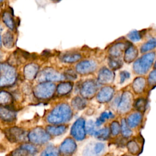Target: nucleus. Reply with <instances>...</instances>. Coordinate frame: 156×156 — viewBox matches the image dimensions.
<instances>
[{
    "instance_id": "obj_1",
    "label": "nucleus",
    "mask_w": 156,
    "mask_h": 156,
    "mask_svg": "<svg viewBox=\"0 0 156 156\" xmlns=\"http://www.w3.org/2000/svg\"><path fill=\"white\" fill-rule=\"evenodd\" d=\"M73 116L71 107L66 104L57 105L47 115L46 121L52 124H60L68 122Z\"/></svg>"
},
{
    "instance_id": "obj_2",
    "label": "nucleus",
    "mask_w": 156,
    "mask_h": 156,
    "mask_svg": "<svg viewBox=\"0 0 156 156\" xmlns=\"http://www.w3.org/2000/svg\"><path fill=\"white\" fill-rule=\"evenodd\" d=\"M16 68L7 61L0 62V89H5L13 86L17 80Z\"/></svg>"
},
{
    "instance_id": "obj_3",
    "label": "nucleus",
    "mask_w": 156,
    "mask_h": 156,
    "mask_svg": "<svg viewBox=\"0 0 156 156\" xmlns=\"http://www.w3.org/2000/svg\"><path fill=\"white\" fill-rule=\"evenodd\" d=\"M28 140L32 144H43L50 140V135L41 127H37L27 134Z\"/></svg>"
},
{
    "instance_id": "obj_4",
    "label": "nucleus",
    "mask_w": 156,
    "mask_h": 156,
    "mask_svg": "<svg viewBox=\"0 0 156 156\" xmlns=\"http://www.w3.org/2000/svg\"><path fill=\"white\" fill-rule=\"evenodd\" d=\"M155 57V53L152 52L144 55L135 61L133 64L134 71L139 74L146 73L150 68Z\"/></svg>"
},
{
    "instance_id": "obj_5",
    "label": "nucleus",
    "mask_w": 156,
    "mask_h": 156,
    "mask_svg": "<svg viewBox=\"0 0 156 156\" xmlns=\"http://www.w3.org/2000/svg\"><path fill=\"white\" fill-rule=\"evenodd\" d=\"M4 133L7 139L12 143L24 142L27 139L26 131L23 129L16 126L6 129Z\"/></svg>"
},
{
    "instance_id": "obj_6",
    "label": "nucleus",
    "mask_w": 156,
    "mask_h": 156,
    "mask_svg": "<svg viewBox=\"0 0 156 156\" xmlns=\"http://www.w3.org/2000/svg\"><path fill=\"white\" fill-rule=\"evenodd\" d=\"M0 21L4 27L7 28V30L15 32L16 30V21L14 18L13 12L8 9H4L1 14Z\"/></svg>"
},
{
    "instance_id": "obj_7",
    "label": "nucleus",
    "mask_w": 156,
    "mask_h": 156,
    "mask_svg": "<svg viewBox=\"0 0 156 156\" xmlns=\"http://www.w3.org/2000/svg\"><path fill=\"white\" fill-rule=\"evenodd\" d=\"M54 90V84L46 82L37 85L34 90V93L35 96L39 99H47L52 96Z\"/></svg>"
},
{
    "instance_id": "obj_8",
    "label": "nucleus",
    "mask_w": 156,
    "mask_h": 156,
    "mask_svg": "<svg viewBox=\"0 0 156 156\" xmlns=\"http://www.w3.org/2000/svg\"><path fill=\"white\" fill-rule=\"evenodd\" d=\"M85 122L83 118H78L73 124L71 129V135L77 141H82L85 137Z\"/></svg>"
},
{
    "instance_id": "obj_9",
    "label": "nucleus",
    "mask_w": 156,
    "mask_h": 156,
    "mask_svg": "<svg viewBox=\"0 0 156 156\" xmlns=\"http://www.w3.org/2000/svg\"><path fill=\"white\" fill-rule=\"evenodd\" d=\"M132 96L129 92H124L119 99L116 110L118 113L124 114L129 111L132 106Z\"/></svg>"
},
{
    "instance_id": "obj_10",
    "label": "nucleus",
    "mask_w": 156,
    "mask_h": 156,
    "mask_svg": "<svg viewBox=\"0 0 156 156\" xmlns=\"http://www.w3.org/2000/svg\"><path fill=\"white\" fill-rule=\"evenodd\" d=\"M76 143L71 138H67L61 143L59 147L60 152L65 155H70L76 149Z\"/></svg>"
},
{
    "instance_id": "obj_11",
    "label": "nucleus",
    "mask_w": 156,
    "mask_h": 156,
    "mask_svg": "<svg viewBox=\"0 0 156 156\" xmlns=\"http://www.w3.org/2000/svg\"><path fill=\"white\" fill-rule=\"evenodd\" d=\"M16 117V112L9 106L0 107V119L5 122H12Z\"/></svg>"
},
{
    "instance_id": "obj_12",
    "label": "nucleus",
    "mask_w": 156,
    "mask_h": 156,
    "mask_svg": "<svg viewBox=\"0 0 156 156\" xmlns=\"http://www.w3.org/2000/svg\"><path fill=\"white\" fill-rule=\"evenodd\" d=\"M1 35L2 48L7 50L12 49L15 44V38L14 32L9 30H6L2 33Z\"/></svg>"
},
{
    "instance_id": "obj_13",
    "label": "nucleus",
    "mask_w": 156,
    "mask_h": 156,
    "mask_svg": "<svg viewBox=\"0 0 156 156\" xmlns=\"http://www.w3.org/2000/svg\"><path fill=\"white\" fill-rule=\"evenodd\" d=\"M63 77L58 73L54 70L48 69V70H43L40 73L38 77L39 81L42 80H49V81H58L62 80Z\"/></svg>"
},
{
    "instance_id": "obj_14",
    "label": "nucleus",
    "mask_w": 156,
    "mask_h": 156,
    "mask_svg": "<svg viewBox=\"0 0 156 156\" xmlns=\"http://www.w3.org/2000/svg\"><path fill=\"white\" fill-rule=\"evenodd\" d=\"M97 87L96 83L93 81H87L85 82L81 89V94L84 98H91L96 93Z\"/></svg>"
},
{
    "instance_id": "obj_15",
    "label": "nucleus",
    "mask_w": 156,
    "mask_h": 156,
    "mask_svg": "<svg viewBox=\"0 0 156 156\" xmlns=\"http://www.w3.org/2000/svg\"><path fill=\"white\" fill-rule=\"evenodd\" d=\"M96 67V65L95 62L93 61L85 60L81 62L77 65L76 70L80 74H87L94 71Z\"/></svg>"
},
{
    "instance_id": "obj_16",
    "label": "nucleus",
    "mask_w": 156,
    "mask_h": 156,
    "mask_svg": "<svg viewBox=\"0 0 156 156\" xmlns=\"http://www.w3.org/2000/svg\"><path fill=\"white\" fill-rule=\"evenodd\" d=\"M38 71V66L37 65L30 63L26 65L23 68L24 77L29 80L35 78Z\"/></svg>"
},
{
    "instance_id": "obj_17",
    "label": "nucleus",
    "mask_w": 156,
    "mask_h": 156,
    "mask_svg": "<svg viewBox=\"0 0 156 156\" xmlns=\"http://www.w3.org/2000/svg\"><path fill=\"white\" fill-rule=\"evenodd\" d=\"M114 90L112 87H105L101 89L97 95V99L99 102L104 103L109 101L113 94Z\"/></svg>"
},
{
    "instance_id": "obj_18",
    "label": "nucleus",
    "mask_w": 156,
    "mask_h": 156,
    "mask_svg": "<svg viewBox=\"0 0 156 156\" xmlns=\"http://www.w3.org/2000/svg\"><path fill=\"white\" fill-rule=\"evenodd\" d=\"M13 95L5 89H0V107L9 106L13 102Z\"/></svg>"
},
{
    "instance_id": "obj_19",
    "label": "nucleus",
    "mask_w": 156,
    "mask_h": 156,
    "mask_svg": "<svg viewBox=\"0 0 156 156\" xmlns=\"http://www.w3.org/2000/svg\"><path fill=\"white\" fill-rule=\"evenodd\" d=\"M142 119V115L140 112H134L131 113L127 118V124L130 128H135L137 127L141 122Z\"/></svg>"
},
{
    "instance_id": "obj_20",
    "label": "nucleus",
    "mask_w": 156,
    "mask_h": 156,
    "mask_svg": "<svg viewBox=\"0 0 156 156\" xmlns=\"http://www.w3.org/2000/svg\"><path fill=\"white\" fill-rule=\"evenodd\" d=\"M94 140L88 141L83 145L81 151L82 156H97L94 149Z\"/></svg>"
},
{
    "instance_id": "obj_21",
    "label": "nucleus",
    "mask_w": 156,
    "mask_h": 156,
    "mask_svg": "<svg viewBox=\"0 0 156 156\" xmlns=\"http://www.w3.org/2000/svg\"><path fill=\"white\" fill-rule=\"evenodd\" d=\"M113 73L106 68L102 69L99 74L98 80L102 83H107L111 82L113 80Z\"/></svg>"
},
{
    "instance_id": "obj_22",
    "label": "nucleus",
    "mask_w": 156,
    "mask_h": 156,
    "mask_svg": "<svg viewBox=\"0 0 156 156\" xmlns=\"http://www.w3.org/2000/svg\"><path fill=\"white\" fill-rule=\"evenodd\" d=\"M66 131L65 126H48L46 127V132L51 135L58 136Z\"/></svg>"
},
{
    "instance_id": "obj_23",
    "label": "nucleus",
    "mask_w": 156,
    "mask_h": 156,
    "mask_svg": "<svg viewBox=\"0 0 156 156\" xmlns=\"http://www.w3.org/2000/svg\"><path fill=\"white\" fill-rule=\"evenodd\" d=\"M115 117V115L108 111H105L102 112L98 118H97L96 121L94 122L96 127H99L101 126L107 119H109L111 118H113Z\"/></svg>"
},
{
    "instance_id": "obj_24",
    "label": "nucleus",
    "mask_w": 156,
    "mask_h": 156,
    "mask_svg": "<svg viewBox=\"0 0 156 156\" xmlns=\"http://www.w3.org/2000/svg\"><path fill=\"white\" fill-rule=\"evenodd\" d=\"M71 104L74 109L77 110H80L83 109L86 107L87 101L83 98H82L79 96H77L73 99Z\"/></svg>"
},
{
    "instance_id": "obj_25",
    "label": "nucleus",
    "mask_w": 156,
    "mask_h": 156,
    "mask_svg": "<svg viewBox=\"0 0 156 156\" xmlns=\"http://www.w3.org/2000/svg\"><path fill=\"white\" fill-rule=\"evenodd\" d=\"M137 49L133 46H130L126 49L124 56V60L126 62H131L135 58V57L137 56Z\"/></svg>"
},
{
    "instance_id": "obj_26",
    "label": "nucleus",
    "mask_w": 156,
    "mask_h": 156,
    "mask_svg": "<svg viewBox=\"0 0 156 156\" xmlns=\"http://www.w3.org/2000/svg\"><path fill=\"white\" fill-rule=\"evenodd\" d=\"M40 156H59L58 149L54 145H49L42 151Z\"/></svg>"
},
{
    "instance_id": "obj_27",
    "label": "nucleus",
    "mask_w": 156,
    "mask_h": 156,
    "mask_svg": "<svg viewBox=\"0 0 156 156\" xmlns=\"http://www.w3.org/2000/svg\"><path fill=\"white\" fill-rule=\"evenodd\" d=\"M110 129L108 127H103L98 130H96L93 135L94 137L99 140H105L109 136Z\"/></svg>"
},
{
    "instance_id": "obj_28",
    "label": "nucleus",
    "mask_w": 156,
    "mask_h": 156,
    "mask_svg": "<svg viewBox=\"0 0 156 156\" xmlns=\"http://www.w3.org/2000/svg\"><path fill=\"white\" fill-rule=\"evenodd\" d=\"M145 87V80L143 78H136L133 83V88L135 92L137 93H141Z\"/></svg>"
},
{
    "instance_id": "obj_29",
    "label": "nucleus",
    "mask_w": 156,
    "mask_h": 156,
    "mask_svg": "<svg viewBox=\"0 0 156 156\" xmlns=\"http://www.w3.org/2000/svg\"><path fill=\"white\" fill-rule=\"evenodd\" d=\"M124 46H125L123 43H118L115 46H112L109 51L112 57H119L122 54V52L123 51Z\"/></svg>"
},
{
    "instance_id": "obj_30",
    "label": "nucleus",
    "mask_w": 156,
    "mask_h": 156,
    "mask_svg": "<svg viewBox=\"0 0 156 156\" xmlns=\"http://www.w3.org/2000/svg\"><path fill=\"white\" fill-rule=\"evenodd\" d=\"M72 89V85L69 82L62 83L58 85L57 87V93L60 94L64 95L68 93Z\"/></svg>"
},
{
    "instance_id": "obj_31",
    "label": "nucleus",
    "mask_w": 156,
    "mask_h": 156,
    "mask_svg": "<svg viewBox=\"0 0 156 156\" xmlns=\"http://www.w3.org/2000/svg\"><path fill=\"white\" fill-rule=\"evenodd\" d=\"M81 58V55L79 54L71 53L67 54L62 57V61L66 63H73L79 60Z\"/></svg>"
},
{
    "instance_id": "obj_32",
    "label": "nucleus",
    "mask_w": 156,
    "mask_h": 156,
    "mask_svg": "<svg viewBox=\"0 0 156 156\" xmlns=\"http://www.w3.org/2000/svg\"><path fill=\"white\" fill-rule=\"evenodd\" d=\"M121 127V132L122 133V135L124 137H129L132 134V131L130 130V127L127 126L126 121L124 119H121V124L120 126Z\"/></svg>"
},
{
    "instance_id": "obj_33",
    "label": "nucleus",
    "mask_w": 156,
    "mask_h": 156,
    "mask_svg": "<svg viewBox=\"0 0 156 156\" xmlns=\"http://www.w3.org/2000/svg\"><path fill=\"white\" fill-rule=\"evenodd\" d=\"M85 132L90 135H93L96 130V126L94 122L92 119H89L85 122Z\"/></svg>"
},
{
    "instance_id": "obj_34",
    "label": "nucleus",
    "mask_w": 156,
    "mask_h": 156,
    "mask_svg": "<svg viewBox=\"0 0 156 156\" xmlns=\"http://www.w3.org/2000/svg\"><path fill=\"white\" fill-rule=\"evenodd\" d=\"M127 147L129 152L132 154H136L140 151V146L135 141H130L127 144Z\"/></svg>"
},
{
    "instance_id": "obj_35",
    "label": "nucleus",
    "mask_w": 156,
    "mask_h": 156,
    "mask_svg": "<svg viewBox=\"0 0 156 156\" xmlns=\"http://www.w3.org/2000/svg\"><path fill=\"white\" fill-rule=\"evenodd\" d=\"M155 39L152 38L148 41L147 43H145L141 48V52H145L151 49H153L155 47Z\"/></svg>"
},
{
    "instance_id": "obj_36",
    "label": "nucleus",
    "mask_w": 156,
    "mask_h": 156,
    "mask_svg": "<svg viewBox=\"0 0 156 156\" xmlns=\"http://www.w3.org/2000/svg\"><path fill=\"white\" fill-rule=\"evenodd\" d=\"M122 63L121 62V60L117 58L116 57H111L108 59V65L111 68L113 69H116L119 68Z\"/></svg>"
},
{
    "instance_id": "obj_37",
    "label": "nucleus",
    "mask_w": 156,
    "mask_h": 156,
    "mask_svg": "<svg viewBox=\"0 0 156 156\" xmlns=\"http://www.w3.org/2000/svg\"><path fill=\"white\" fill-rule=\"evenodd\" d=\"M22 148L26 150L29 155H34L37 152V148L35 146L29 144V143H24L20 146Z\"/></svg>"
},
{
    "instance_id": "obj_38",
    "label": "nucleus",
    "mask_w": 156,
    "mask_h": 156,
    "mask_svg": "<svg viewBox=\"0 0 156 156\" xmlns=\"http://www.w3.org/2000/svg\"><path fill=\"white\" fill-rule=\"evenodd\" d=\"M127 37L131 41L136 42V41H138L141 40V35L138 30H132L128 34Z\"/></svg>"
},
{
    "instance_id": "obj_39",
    "label": "nucleus",
    "mask_w": 156,
    "mask_h": 156,
    "mask_svg": "<svg viewBox=\"0 0 156 156\" xmlns=\"http://www.w3.org/2000/svg\"><path fill=\"white\" fill-rule=\"evenodd\" d=\"M111 133L113 136L118 135L121 131V127L118 121H113L110 124Z\"/></svg>"
},
{
    "instance_id": "obj_40",
    "label": "nucleus",
    "mask_w": 156,
    "mask_h": 156,
    "mask_svg": "<svg viewBox=\"0 0 156 156\" xmlns=\"http://www.w3.org/2000/svg\"><path fill=\"white\" fill-rule=\"evenodd\" d=\"M27 155H29L27 152L20 146L11 153V156H27Z\"/></svg>"
},
{
    "instance_id": "obj_41",
    "label": "nucleus",
    "mask_w": 156,
    "mask_h": 156,
    "mask_svg": "<svg viewBox=\"0 0 156 156\" xmlns=\"http://www.w3.org/2000/svg\"><path fill=\"white\" fill-rule=\"evenodd\" d=\"M145 105H146V101L143 98L137 99V101H136L135 104V108L139 110H144L145 108Z\"/></svg>"
},
{
    "instance_id": "obj_42",
    "label": "nucleus",
    "mask_w": 156,
    "mask_h": 156,
    "mask_svg": "<svg viewBox=\"0 0 156 156\" xmlns=\"http://www.w3.org/2000/svg\"><path fill=\"white\" fill-rule=\"evenodd\" d=\"M120 83H123L126 79H129L130 77V74L129 73H128L127 71H124L122 72L120 74Z\"/></svg>"
},
{
    "instance_id": "obj_43",
    "label": "nucleus",
    "mask_w": 156,
    "mask_h": 156,
    "mask_svg": "<svg viewBox=\"0 0 156 156\" xmlns=\"http://www.w3.org/2000/svg\"><path fill=\"white\" fill-rule=\"evenodd\" d=\"M149 83L151 85H154L155 83V71L154 70L149 75V79H148Z\"/></svg>"
},
{
    "instance_id": "obj_44",
    "label": "nucleus",
    "mask_w": 156,
    "mask_h": 156,
    "mask_svg": "<svg viewBox=\"0 0 156 156\" xmlns=\"http://www.w3.org/2000/svg\"><path fill=\"white\" fill-rule=\"evenodd\" d=\"M65 77H66L68 79H75L77 77L76 74L72 70H68L67 72L66 73Z\"/></svg>"
},
{
    "instance_id": "obj_45",
    "label": "nucleus",
    "mask_w": 156,
    "mask_h": 156,
    "mask_svg": "<svg viewBox=\"0 0 156 156\" xmlns=\"http://www.w3.org/2000/svg\"><path fill=\"white\" fill-rule=\"evenodd\" d=\"M5 57V53L2 49H0V62L4 61V58Z\"/></svg>"
},
{
    "instance_id": "obj_46",
    "label": "nucleus",
    "mask_w": 156,
    "mask_h": 156,
    "mask_svg": "<svg viewBox=\"0 0 156 156\" xmlns=\"http://www.w3.org/2000/svg\"><path fill=\"white\" fill-rule=\"evenodd\" d=\"M4 27L3 26V25L0 21V34H2V33L4 32Z\"/></svg>"
},
{
    "instance_id": "obj_47",
    "label": "nucleus",
    "mask_w": 156,
    "mask_h": 156,
    "mask_svg": "<svg viewBox=\"0 0 156 156\" xmlns=\"http://www.w3.org/2000/svg\"><path fill=\"white\" fill-rule=\"evenodd\" d=\"M5 150V149L4 148V147L2 145L0 144V152H4Z\"/></svg>"
},
{
    "instance_id": "obj_48",
    "label": "nucleus",
    "mask_w": 156,
    "mask_h": 156,
    "mask_svg": "<svg viewBox=\"0 0 156 156\" xmlns=\"http://www.w3.org/2000/svg\"><path fill=\"white\" fill-rule=\"evenodd\" d=\"M2 48V35L0 34V49Z\"/></svg>"
},
{
    "instance_id": "obj_49",
    "label": "nucleus",
    "mask_w": 156,
    "mask_h": 156,
    "mask_svg": "<svg viewBox=\"0 0 156 156\" xmlns=\"http://www.w3.org/2000/svg\"><path fill=\"white\" fill-rule=\"evenodd\" d=\"M2 10H3V7L2 5H0V19H1V14L2 12Z\"/></svg>"
},
{
    "instance_id": "obj_50",
    "label": "nucleus",
    "mask_w": 156,
    "mask_h": 156,
    "mask_svg": "<svg viewBox=\"0 0 156 156\" xmlns=\"http://www.w3.org/2000/svg\"><path fill=\"white\" fill-rule=\"evenodd\" d=\"M5 0H0V5H2L4 2H5Z\"/></svg>"
},
{
    "instance_id": "obj_51",
    "label": "nucleus",
    "mask_w": 156,
    "mask_h": 156,
    "mask_svg": "<svg viewBox=\"0 0 156 156\" xmlns=\"http://www.w3.org/2000/svg\"><path fill=\"white\" fill-rule=\"evenodd\" d=\"M123 156H129V155H123Z\"/></svg>"
},
{
    "instance_id": "obj_52",
    "label": "nucleus",
    "mask_w": 156,
    "mask_h": 156,
    "mask_svg": "<svg viewBox=\"0 0 156 156\" xmlns=\"http://www.w3.org/2000/svg\"><path fill=\"white\" fill-rule=\"evenodd\" d=\"M57 1H60V0H57Z\"/></svg>"
}]
</instances>
